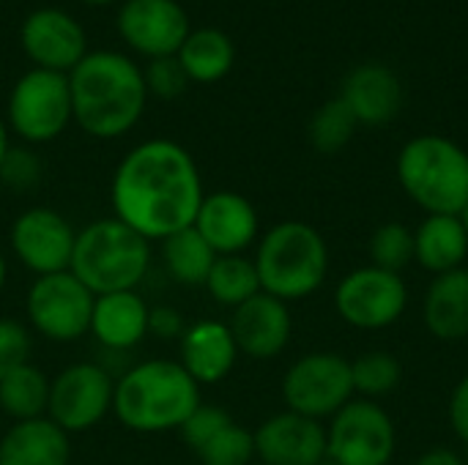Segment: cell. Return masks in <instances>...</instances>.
Wrapping results in <instances>:
<instances>
[{
  "label": "cell",
  "mask_w": 468,
  "mask_h": 465,
  "mask_svg": "<svg viewBox=\"0 0 468 465\" xmlns=\"http://www.w3.org/2000/svg\"><path fill=\"white\" fill-rule=\"evenodd\" d=\"M203 181L192 153L165 137L134 145L110 184L112 217L148 241H165L195 225Z\"/></svg>",
  "instance_id": "6da1fadb"
},
{
  "label": "cell",
  "mask_w": 468,
  "mask_h": 465,
  "mask_svg": "<svg viewBox=\"0 0 468 465\" xmlns=\"http://www.w3.org/2000/svg\"><path fill=\"white\" fill-rule=\"evenodd\" d=\"M69 90L74 121L96 140H115L132 132L148 99L143 69L110 49L88 52L69 71Z\"/></svg>",
  "instance_id": "7a4b0ae2"
},
{
  "label": "cell",
  "mask_w": 468,
  "mask_h": 465,
  "mask_svg": "<svg viewBox=\"0 0 468 465\" xmlns=\"http://www.w3.org/2000/svg\"><path fill=\"white\" fill-rule=\"evenodd\" d=\"M200 386L176 359H148L129 367L112 392V414L132 433H170L200 406Z\"/></svg>",
  "instance_id": "3957f363"
},
{
  "label": "cell",
  "mask_w": 468,
  "mask_h": 465,
  "mask_svg": "<svg viewBox=\"0 0 468 465\" xmlns=\"http://www.w3.org/2000/svg\"><path fill=\"white\" fill-rule=\"evenodd\" d=\"M252 263L263 293L285 304L302 301L326 282L329 247L313 225L285 219L263 233Z\"/></svg>",
  "instance_id": "277c9868"
},
{
  "label": "cell",
  "mask_w": 468,
  "mask_h": 465,
  "mask_svg": "<svg viewBox=\"0 0 468 465\" xmlns=\"http://www.w3.org/2000/svg\"><path fill=\"white\" fill-rule=\"evenodd\" d=\"M151 269V241L115 217L93 219L77 230L69 271L93 293L137 291Z\"/></svg>",
  "instance_id": "5b68a950"
},
{
  "label": "cell",
  "mask_w": 468,
  "mask_h": 465,
  "mask_svg": "<svg viewBox=\"0 0 468 465\" xmlns=\"http://www.w3.org/2000/svg\"><path fill=\"white\" fill-rule=\"evenodd\" d=\"M398 181L428 217H461L468 206V153L450 137L420 134L398 156Z\"/></svg>",
  "instance_id": "8992f818"
},
{
  "label": "cell",
  "mask_w": 468,
  "mask_h": 465,
  "mask_svg": "<svg viewBox=\"0 0 468 465\" xmlns=\"http://www.w3.org/2000/svg\"><path fill=\"white\" fill-rule=\"evenodd\" d=\"M351 362L332 351H318L296 359L282 378V400L288 411L307 419H332L354 400Z\"/></svg>",
  "instance_id": "52a82bcc"
},
{
  "label": "cell",
  "mask_w": 468,
  "mask_h": 465,
  "mask_svg": "<svg viewBox=\"0 0 468 465\" xmlns=\"http://www.w3.org/2000/svg\"><path fill=\"white\" fill-rule=\"evenodd\" d=\"M74 121L69 74L30 69L16 79L8 96V126L25 143H49Z\"/></svg>",
  "instance_id": "ba28073f"
},
{
  "label": "cell",
  "mask_w": 468,
  "mask_h": 465,
  "mask_svg": "<svg viewBox=\"0 0 468 465\" xmlns=\"http://www.w3.org/2000/svg\"><path fill=\"white\" fill-rule=\"evenodd\" d=\"M395 447V422L376 400H351L326 425V458L337 465H389Z\"/></svg>",
  "instance_id": "9c48e42d"
},
{
  "label": "cell",
  "mask_w": 468,
  "mask_h": 465,
  "mask_svg": "<svg viewBox=\"0 0 468 465\" xmlns=\"http://www.w3.org/2000/svg\"><path fill=\"white\" fill-rule=\"evenodd\" d=\"M96 296L71 274L58 271L36 277L27 296L25 312L33 332L52 343H74L90 332Z\"/></svg>",
  "instance_id": "30bf717a"
},
{
  "label": "cell",
  "mask_w": 468,
  "mask_h": 465,
  "mask_svg": "<svg viewBox=\"0 0 468 465\" xmlns=\"http://www.w3.org/2000/svg\"><path fill=\"white\" fill-rule=\"evenodd\" d=\"M112 375L96 362H74L49 381L47 417L63 433H85L112 414Z\"/></svg>",
  "instance_id": "8fae6325"
},
{
  "label": "cell",
  "mask_w": 468,
  "mask_h": 465,
  "mask_svg": "<svg viewBox=\"0 0 468 465\" xmlns=\"http://www.w3.org/2000/svg\"><path fill=\"white\" fill-rule=\"evenodd\" d=\"M409 307V288L403 274H389L376 266H362L343 277L335 291L337 315L365 332H378L403 318Z\"/></svg>",
  "instance_id": "7c38bea8"
},
{
  "label": "cell",
  "mask_w": 468,
  "mask_h": 465,
  "mask_svg": "<svg viewBox=\"0 0 468 465\" xmlns=\"http://www.w3.org/2000/svg\"><path fill=\"white\" fill-rule=\"evenodd\" d=\"M11 249L16 260L36 277L69 271L77 230L69 219L47 206H33L22 211L8 230Z\"/></svg>",
  "instance_id": "4fadbf2b"
},
{
  "label": "cell",
  "mask_w": 468,
  "mask_h": 465,
  "mask_svg": "<svg viewBox=\"0 0 468 465\" xmlns=\"http://www.w3.org/2000/svg\"><path fill=\"white\" fill-rule=\"evenodd\" d=\"M189 30V16L176 0H126L118 11L123 41L151 60L178 55Z\"/></svg>",
  "instance_id": "5bb4252c"
},
{
  "label": "cell",
  "mask_w": 468,
  "mask_h": 465,
  "mask_svg": "<svg viewBox=\"0 0 468 465\" xmlns=\"http://www.w3.org/2000/svg\"><path fill=\"white\" fill-rule=\"evenodd\" d=\"M19 41L36 69L58 74H69L88 55L82 25L60 8H36L27 14Z\"/></svg>",
  "instance_id": "9a60e30c"
},
{
  "label": "cell",
  "mask_w": 468,
  "mask_h": 465,
  "mask_svg": "<svg viewBox=\"0 0 468 465\" xmlns=\"http://www.w3.org/2000/svg\"><path fill=\"white\" fill-rule=\"evenodd\" d=\"M255 460L263 465H315L326 458L324 422L293 411L269 417L255 433Z\"/></svg>",
  "instance_id": "2e32d148"
},
{
  "label": "cell",
  "mask_w": 468,
  "mask_h": 465,
  "mask_svg": "<svg viewBox=\"0 0 468 465\" xmlns=\"http://www.w3.org/2000/svg\"><path fill=\"white\" fill-rule=\"evenodd\" d=\"M228 326L233 332L239 354L258 362L277 359L288 348L293 334V318L288 304L263 291L236 307Z\"/></svg>",
  "instance_id": "e0dca14e"
},
{
  "label": "cell",
  "mask_w": 468,
  "mask_h": 465,
  "mask_svg": "<svg viewBox=\"0 0 468 465\" xmlns=\"http://www.w3.org/2000/svg\"><path fill=\"white\" fill-rule=\"evenodd\" d=\"M203 241L219 255H244L258 241V211L239 192H211L203 197L195 225Z\"/></svg>",
  "instance_id": "ac0fdd59"
},
{
  "label": "cell",
  "mask_w": 468,
  "mask_h": 465,
  "mask_svg": "<svg viewBox=\"0 0 468 465\" xmlns=\"http://www.w3.org/2000/svg\"><path fill=\"white\" fill-rule=\"evenodd\" d=\"M178 351H181L178 365L192 375L197 386H211L225 381L239 359V348L230 326L208 318L186 326V332L178 340Z\"/></svg>",
  "instance_id": "d6986e66"
},
{
  "label": "cell",
  "mask_w": 468,
  "mask_h": 465,
  "mask_svg": "<svg viewBox=\"0 0 468 465\" xmlns=\"http://www.w3.org/2000/svg\"><path fill=\"white\" fill-rule=\"evenodd\" d=\"M148 312L151 307L137 291L104 293L93 301L90 334L107 351H132L148 337Z\"/></svg>",
  "instance_id": "ffe728a7"
},
{
  "label": "cell",
  "mask_w": 468,
  "mask_h": 465,
  "mask_svg": "<svg viewBox=\"0 0 468 465\" xmlns=\"http://www.w3.org/2000/svg\"><path fill=\"white\" fill-rule=\"evenodd\" d=\"M340 99L348 104V110L359 123L384 126L403 107V85L392 69L367 63L346 77Z\"/></svg>",
  "instance_id": "44dd1931"
},
{
  "label": "cell",
  "mask_w": 468,
  "mask_h": 465,
  "mask_svg": "<svg viewBox=\"0 0 468 465\" xmlns=\"http://www.w3.org/2000/svg\"><path fill=\"white\" fill-rule=\"evenodd\" d=\"M71 441L49 417L14 422L0 436V465H69Z\"/></svg>",
  "instance_id": "7402d4cb"
},
{
  "label": "cell",
  "mask_w": 468,
  "mask_h": 465,
  "mask_svg": "<svg viewBox=\"0 0 468 465\" xmlns=\"http://www.w3.org/2000/svg\"><path fill=\"white\" fill-rule=\"evenodd\" d=\"M422 318L428 332L436 340L444 343H458L468 337V269H455L447 274L433 277L425 304H422Z\"/></svg>",
  "instance_id": "603a6c76"
},
{
  "label": "cell",
  "mask_w": 468,
  "mask_h": 465,
  "mask_svg": "<svg viewBox=\"0 0 468 465\" xmlns=\"http://www.w3.org/2000/svg\"><path fill=\"white\" fill-rule=\"evenodd\" d=\"M468 258V233L461 217L433 214L414 230V260L433 277L463 269Z\"/></svg>",
  "instance_id": "cb8c5ba5"
},
{
  "label": "cell",
  "mask_w": 468,
  "mask_h": 465,
  "mask_svg": "<svg viewBox=\"0 0 468 465\" xmlns=\"http://www.w3.org/2000/svg\"><path fill=\"white\" fill-rule=\"evenodd\" d=\"M189 77V82H217L222 79L236 60V49L233 41L217 30V27H197L189 30L186 41L181 44L178 55H176Z\"/></svg>",
  "instance_id": "d4e9b609"
},
{
  "label": "cell",
  "mask_w": 468,
  "mask_h": 465,
  "mask_svg": "<svg viewBox=\"0 0 468 465\" xmlns=\"http://www.w3.org/2000/svg\"><path fill=\"white\" fill-rule=\"evenodd\" d=\"M214 260L217 252L203 241V236L195 227L178 230L162 241V266L178 285L186 288L206 285Z\"/></svg>",
  "instance_id": "484cf974"
},
{
  "label": "cell",
  "mask_w": 468,
  "mask_h": 465,
  "mask_svg": "<svg viewBox=\"0 0 468 465\" xmlns=\"http://www.w3.org/2000/svg\"><path fill=\"white\" fill-rule=\"evenodd\" d=\"M49 406V378L36 365H22L0 378V411L14 422L41 419Z\"/></svg>",
  "instance_id": "4316f807"
},
{
  "label": "cell",
  "mask_w": 468,
  "mask_h": 465,
  "mask_svg": "<svg viewBox=\"0 0 468 465\" xmlns=\"http://www.w3.org/2000/svg\"><path fill=\"white\" fill-rule=\"evenodd\" d=\"M208 296L217 304H225L230 310L241 307L252 296L261 293V280L258 269L250 258L244 255H219L211 266V274L203 285Z\"/></svg>",
  "instance_id": "83f0119b"
},
{
  "label": "cell",
  "mask_w": 468,
  "mask_h": 465,
  "mask_svg": "<svg viewBox=\"0 0 468 465\" xmlns=\"http://www.w3.org/2000/svg\"><path fill=\"white\" fill-rule=\"evenodd\" d=\"M354 392L365 400H378L392 395L403 381V365L387 351H370L351 362Z\"/></svg>",
  "instance_id": "f1b7e54d"
},
{
  "label": "cell",
  "mask_w": 468,
  "mask_h": 465,
  "mask_svg": "<svg viewBox=\"0 0 468 465\" xmlns=\"http://www.w3.org/2000/svg\"><path fill=\"white\" fill-rule=\"evenodd\" d=\"M356 126H359V121L354 118L348 104L337 96V99L326 101L313 115V121H310V143L321 153H337L351 143Z\"/></svg>",
  "instance_id": "f546056e"
},
{
  "label": "cell",
  "mask_w": 468,
  "mask_h": 465,
  "mask_svg": "<svg viewBox=\"0 0 468 465\" xmlns=\"http://www.w3.org/2000/svg\"><path fill=\"white\" fill-rule=\"evenodd\" d=\"M411 260H414V230H409L400 222H387L376 227V233L370 236V266L389 274H403Z\"/></svg>",
  "instance_id": "4dcf8cb0"
},
{
  "label": "cell",
  "mask_w": 468,
  "mask_h": 465,
  "mask_svg": "<svg viewBox=\"0 0 468 465\" xmlns=\"http://www.w3.org/2000/svg\"><path fill=\"white\" fill-rule=\"evenodd\" d=\"M195 455L200 465H252L255 463V436L252 430L230 422Z\"/></svg>",
  "instance_id": "1f68e13d"
},
{
  "label": "cell",
  "mask_w": 468,
  "mask_h": 465,
  "mask_svg": "<svg viewBox=\"0 0 468 465\" xmlns=\"http://www.w3.org/2000/svg\"><path fill=\"white\" fill-rule=\"evenodd\" d=\"M44 173L41 159L36 156V151L25 148V145H11L0 162V184L8 186L11 192H30L38 186Z\"/></svg>",
  "instance_id": "d6a6232c"
},
{
  "label": "cell",
  "mask_w": 468,
  "mask_h": 465,
  "mask_svg": "<svg viewBox=\"0 0 468 465\" xmlns=\"http://www.w3.org/2000/svg\"><path fill=\"white\" fill-rule=\"evenodd\" d=\"M143 79H145V90L154 93L156 99H176L189 85V77L176 55L148 60V66L143 69Z\"/></svg>",
  "instance_id": "836d02e7"
},
{
  "label": "cell",
  "mask_w": 468,
  "mask_h": 465,
  "mask_svg": "<svg viewBox=\"0 0 468 465\" xmlns=\"http://www.w3.org/2000/svg\"><path fill=\"white\" fill-rule=\"evenodd\" d=\"M230 422H233V417H230L225 408L200 403V406L192 411V417L181 425L184 444H186L192 452H197L200 447H206V444H208L222 428H228Z\"/></svg>",
  "instance_id": "e575fe53"
},
{
  "label": "cell",
  "mask_w": 468,
  "mask_h": 465,
  "mask_svg": "<svg viewBox=\"0 0 468 465\" xmlns=\"http://www.w3.org/2000/svg\"><path fill=\"white\" fill-rule=\"evenodd\" d=\"M30 329L14 318H0V378L30 362Z\"/></svg>",
  "instance_id": "d590c367"
},
{
  "label": "cell",
  "mask_w": 468,
  "mask_h": 465,
  "mask_svg": "<svg viewBox=\"0 0 468 465\" xmlns=\"http://www.w3.org/2000/svg\"><path fill=\"white\" fill-rule=\"evenodd\" d=\"M186 332V321L181 318V312H176L173 307H151L148 312V334H154L156 340H181V334Z\"/></svg>",
  "instance_id": "8d00e7d4"
},
{
  "label": "cell",
  "mask_w": 468,
  "mask_h": 465,
  "mask_svg": "<svg viewBox=\"0 0 468 465\" xmlns=\"http://www.w3.org/2000/svg\"><path fill=\"white\" fill-rule=\"evenodd\" d=\"M450 425L455 436L468 444V375H463L450 397Z\"/></svg>",
  "instance_id": "74e56055"
},
{
  "label": "cell",
  "mask_w": 468,
  "mask_h": 465,
  "mask_svg": "<svg viewBox=\"0 0 468 465\" xmlns=\"http://www.w3.org/2000/svg\"><path fill=\"white\" fill-rule=\"evenodd\" d=\"M414 465H466V460H463V455H458L455 449L436 447V449H428L425 455H420Z\"/></svg>",
  "instance_id": "f35d334b"
},
{
  "label": "cell",
  "mask_w": 468,
  "mask_h": 465,
  "mask_svg": "<svg viewBox=\"0 0 468 465\" xmlns=\"http://www.w3.org/2000/svg\"><path fill=\"white\" fill-rule=\"evenodd\" d=\"M8 148H11V145H8V126H5V121L0 118V162H3V156H5Z\"/></svg>",
  "instance_id": "ab89813d"
},
{
  "label": "cell",
  "mask_w": 468,
  "mask_h": 465,
  "mask_svg": "<svg viewBox=\"0 0 468 465\" xmlns=\"http://www.w3.org/2000/svg\"><path fill=\"white\" fill-rule=\"evenodd\" d=\"M5 277H8V266H5V258H3V252H0V291H3V285H5Z\"/></svg>",
  "instance_id": "60d3db41"
},
{
  "label": "cell",
  "mask_w": 468,
  "mask_h": 465,
  "mask_svg": "<svg viewBox=\"0 0 468 465\" xmlns=\"http://www.w3.org/2000/svg\"><path fill=\"white\" fill-rule=\"evenodd\" d=\"M461 222H463V227H466V233H468V206L461 211Z\"/></svg>",
  "instance_id": "b9f144b4"
},
{
  "label": "cell",
  "mask_w": 468,
  "mask_h": 465,
  "mask_svg": "<svg viewBox=\"0 0 468 465\" xmlns=\"http://www.w3.org/2000/svg\"><path fill=\"white\" fill-rule=\"evenodd\" d=\"M82 3H90V5H107V3H112V0H82Z\"/></svg>",
  "instance_id": "7bdbcfd3"
},
{
  "label": "cell",
  "mask_w": 468,
  "mask_h": 465,
  "mask_svg": "<svg viewBox=\"0 0 468 465\" xmlns=\"http://www.w3.org/2000/svg\"><path fill=\"white\" fill-rule=\"evenodd\" d=\"M315 465H337V463H335V460H329V458H324L321 463H315Z\"/></svg>",
  "instance_id": "ee69618b"
},
{
  "label": "cell",
  "mask_w": 468,
  "mask_h": 465,
  "mask_svg": "<svg viewBox=\"0 0 468 465\" xmlns=\"http://www.w3.org/2000/svg\"><path fill=\"white\" fill-rule=\"evenodd\" d=\"M463 460H466V465H468V444H466V455H463Z\"/></svg>",
  "instance_id": "f6af8a7d"
},
{
  "label": "cell",
  "mask_w": 468,
  "mask_h": 465,
  "mask_svg": "<svg viewBox=\"0 0 468 465\" xmlns=\"http://www.w3.org/2000/svg\"><path fill=\"white\" fill-rule=\"evenodd\" d=\"M252 465H263V463H252Z\"/></svg>",
  "instance_id": "bcb514c9"
}]
</instances>
